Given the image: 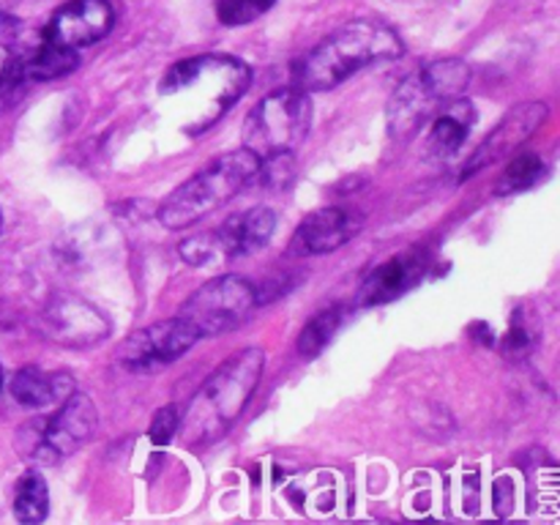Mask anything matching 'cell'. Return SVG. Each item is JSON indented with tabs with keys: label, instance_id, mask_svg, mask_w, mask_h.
Listing matches in <instances>:
<instances>
[{
	"label": "cell",
	"instance_id": "1",
	"mask_svg": "<svg viewBox=\"0 0 560 525\" xmlns=\"http://www.w3.org/2000/svg\"><path fill=\"white\" fill-rule=\"evenodd\" d=\"M249 82L252 69L244 60L195 55L170 66L159 93L178 107L186 135H202L249 91Z\"/></svg>",
	"mask_w": 560,
	"mask_h": 525
},
{
	"label": "cell",
	"instance_id": "2",
	"mask_svg": "<svg viewBox=\"0 0 560 525\" xmlns=\"http://www.w3.org/2000/svg\"><path fill=\"white\" fill-rule=\"evenodd\" d=\"M405 44L388 25L375 20H355L323 38L299 66L295 82L301 91H331L361 69L397 60Z\"/></svg>",
	"mask_w": 560,
	"mask_h": 525
},
{
	"label": "cell",
	"instance_id": "3",
	"mask_svg": "<svg viewBox=\"0 0 560 525\" xmlns=\"http://www.w3.org/2000/svg\"><path fill=\"white\" fill-rule=\"evenodd\" d=\"M266 355L260 348H244L230 355L191 397L189 408L180 416L178 435L189 446H206L219 441L238 421L260 383Z\"/></svg>",
	"mask_w": 560,
	"mask_h": 525
},
{
	"label": "cell",
	"instance_id": "4",
	"mask_svg": "<svg viewBox=\"0 0 560 525\" xmlns=\"http://www.w3.org/2000/svg\"><path fill=\"white\" fill-rule=\"evenodd\" d=\"M260 175V159L246 148L224 153L202 167L195 178L184 180L159 208V222L167 230H184L211 217L233 197H238Z\"/></svg>",
	"mask_w": 560,
	"mask_h": 525
},
{
	"label": "cell",
	"instance_id": "5",
	"mask_svg": "<svg viewBox=\"0 0 560 525\" xmlns=\"http://www.w3.org/2000/svg\"><path fill=\"white\" fill-rule=\"evenodd\" d=\"M470 82V69L463 60H435L421 66L394 91L386 109V124L394 140L419 135L452 98H459Z\"/></svg>",
	"mask_w": 560,
	"mask_h": 525
},
{
	"label": "cell",
	"instance_id": "6",
	"mask_svg": "<svg viewBox=\"0 0 560 525\" xmlns=\"http://www.w3.org/2000/svg\"><path fill=\"white\" fill-rule=\"evenodd\" d=\"M312 126L310 93L295 88H279L260 98L244 120V148L260 159V164L279 162L299 151Z\"/></svg>",
	"mask_w": 560,
	"mask_h": 525
},
{
	"label": "cell",
	"instance_id": "7",
	"mask_svg": "<svg viewBox=\"0 0 560 525\" xmlns=\"http://www.w3.org/2000/svg\"><path fill=\"white\" fill-rule=\"evenodd\" d=\"M98 427V410L82 392H71L58 413L25 424L16 435V448L36 465H55L85 446Z\"/></svg>",
	"mask_w": 560,
	"mask_h": 525
},
{
	"label": "cell",
	"instance_id": "8",
	"mask_svg": "<svg viewBox=\"0 0 560 525\" xmlns=\"http://www.w3.org/2000/svg\"><path fill=\"white\" fill-rule=\"evenodd\" d=\"M257 304L260 301H257L255 284L246 282L244 277H235V273H224V277H217L197 288L184 301L178 317L189 323L197 339L219 337V334L244 326L255 315Z\"/></svg>",
	"mask_w": 560,
	"mask_h": 525
},
{
	"label": "cell",
	"instance_id": "9",
	"mask_svg": "<svg viewBox=\"0 0 560 525\" xmlns=\"http://www.w3.org/2000/svg\"><path fill=\"white\" fill-rule=\"evenodd\" d=\"M277 230V213L266 206H255L244 213L224 219L219 228L189 235L180 241V257L189 266H222L235 257L262 249Z\"/></svg>",
	"mask_w": 560,
	"mask_h": 525
},
{
	"label": "cell",
	"instance_id": "10",
	"mask_svg": "<svg viewBox=\"0 0 560 525\" xmlns=\"http://www.w3.org/2000/svg\"><path fill=\"white\" fill-rule=\"evenodd\" d=\"M195 342L197 334L191 331L189 323L175 315L170 320L151 323V326L137 328L135 334H129L118 348V353H115V361L126 372L145 375V372H156L178 361L186 350L195 348Z\"/></svg>",
	"mask_w": 560,
	"mask_h": 525
},
{
	"label": "cell",
	"instance_id": "11",
	"mask_svg": "<svg viewBox=\"0 0 560 525\" xmlns=\"http://www.w3.org/2000/svg\"><path fill=\"white\" fill-rule=\"evenodd\" d=\"M38 331L52 345L69 350H85L104 342L109 323L102 312L85 299L71 293H55L38 315Z\"/></svg>",
	"mask_w": 560,
	"mask_h": 525
},
{
	"label": "cell",
	"instance_id": "12",
	"mask_svg": "<svg viewBox=\"0 0 560 525\" xmlns=\"http://www.w3.org/2000/svg\"><path fill=\"white\" fill-rule=\"evenodd\" d=\"M115 11L109 0H69L60 5L42 31V42L60 47H91L113 31Z\"/></svg>",
	"mask_w": 560,
	"mask_h": 525
},
{
	"label": "cell",
	"instance_id": "13",
	"mask_svg": "<svg viewBox=\"0 0 560 525\" xmlns=\"http://www.w3.org/2000/svg\"><path fill=\"white\" fill-rule=\"evenodd\" d=\"M545 118H547L545 102H528L514 107L512 113H509L506 118H503L501 124H498L495 129L481 140V145L476 148L474 156H470L468 164H465L463 178H470V175L481 173V170H487L490 164L501 162V159H506L509 153L517 151L525 140H530V137L536 135V129L545 124Z\"/></svg>",
	"mask_w": 560,
	"mask_h": 525
},
{
	"label": "cell",
	"instance_id": "14",
	"mask_svg": "<svg viewBox=\"0 0 560 525\" xmlns=\"http://www.w3.org/2000/svg\"><path fill=\"white\" fill-rule=\"evenodd\" d=\"M361 228H364V217L359 211H353V208H320V211L310 213L299 224V230L293 233V241H290V252L299 257L328 255V252L339 249L348 241H353Z\"/></svg>",
	"mask_w": 560,
	"mask_h": 525
},
{
	"label": "cell",
	"instance_id": "15",
	"mask_svg": "<svg viewBox=\"0 0 560 525\" xmlns=\"http://www.w3.org/2000/svg\"><path fill=\"white\" fill-rule=\"evenodd\" d=\"M427 268H430V255L419 249V246L397 252V255H392L366 273L359 293L361 306H377L399 299V295H405L424 279Z\"/></svg>",
	"mask_w": 560,
	"mask_h": 525
},
{
	"label": "cell",
	"instance_id": "16",
	"mask_svg": "<svg viewBox=\"0 0 560 525\" xmlns=\"http://www.w3.org/2000/svg\"><path fill=\"white\" fill-rule=\"evenodd\" d=\"M476 126V107L465 102L463 96L452 98L435 118L430 120V131H427V156L438 159H452L459 148L468 142L470 129Z\"/></svg>",
	"mask_w": 560,
	"mask_h": 525
},
{
	"label": "cell",
	"instance_id": "17",
	"mask_svg": "<svg viewBox=\"0 0 560 525\" xmlns=\"http://www.w3.org/2000/svg\"><path fill=\"white\" fill-rule=\"evenodd\" d=\"M71 392H74V381L66 372H44L38 366H22L11 377V397L22 408L31 410H42L47 405L63 402Z\"/></svg>",
	"mask_w": 560,
	"mask_h": 525
},
{
	"label": "cell",
	"instance_id": "18",
	"mask_svg": "<svg viewBox=\"0 0 560 525\" xmlns=\"http://www.w3.org/2000/svg\"><path fill=\"white\" fill-rule=\"evenodd\" d=\"M80 66V52L71 47H60V44L44 42L33 58L16 66V80L25 82H47L58 80V77L71 74Z\"/></svg>",
	"mask_w": 560,
	"mask_h": 525
},
{
	"label": "cell",
	"instance_id": "19",
	"mask_svg": "<svg viewBox=\"0 0 560 525\" xmlns=\"http://www.w3.org/2000/svg\"><path fill=\"white\" fill-rule=\"evenodd\" d=\"M49 512L47 481L38 470H27L14 490V517L20 523H42Z\"/></svg>",
	"mask_w": 560,
	"mask_h": 525
},
{
	"label": "cell",
	"instance_id": "20",
	"mask_svg": "<svg viewBox=\"0 0 560 525\" xmlns=\"http://www.w3.org/2000/svg\"><path fill=\"white\" fill-rule=\"evenodd\" d=\"M342 310L339 306H331V310H323L312 317L310 323L301 331L299 342H295V350H299L301 359H315L317 353L326 350V345L337 337V331L342 328Z\"/></svg>",
	"mask_w": 560,
	"mask_h": 525
},
{
	"label": "cell",
	"instance_id": "21",
	"mask_svg": "<svg viewBox=\"0 0 560 525\" xmlns=\"http://www.w3.org/2000/svg\"><path fill=\"white\" fill-rule=\"evenodd\" d=\"M545 173V159L534 151L520 153L517 159L509 162V167L503 170L501 180H498V195H514V191H523L528 186H534L536 180Z\"/></svg>",
	"mask_w": 560,
	"mask_h": 525
},
{
	"label": "cell",
	"instance_id": "22",
	"mask_svg": "<svg viewBox=\"0 0 560 525\" xmlns=\"http://www.w3.org/2000/svg\"><path fill=\"white\" fill-rule=\"evenodd\" d=\"M536 342H539L536 323L525 312H514L512 326H509V331L501 339V353L512 361H523L534 353Z\"/></svg>",
	"mask_w": 560,
	"mask_h": 525
},
{
	"label": "cell",
	"instance_id": "23",
	"mask_svg": "<svg viewBox=\"0 0 560 525\" xmlns=\"http://www.w3.org/2000/svg\"><path fill=\"white\" fill-rule=\"evenodd\" d=\"M277 0H219V20L224 25H249L257 16L266 14Z\"/></svg>",
	"mask_w": 560,
	"mask_h": 525
},
{
	"label": "cell",
	"instance_id": "24",
	"mask_svg": "<svg viewBox=\"0 0 560 525\" xmlns=\"http://www.w3.org/2000/svg\"><path fill=\"white\" fill-rule=\"evenodd\" d=\"M178 424H180V416L175 405H167V408L156 410V416H153L151 421V441L156 443V446H164V443H170L175 435H178Z\"/></svg>",
	"mask_w": 560,
	"mask_h": 525
},
{
	"label": "cell",
	"instance_id": "25",
	"mask_svg": "<svg viewBox=\"0 0 560 525\" xmlns=\"http://www.w3.org/2000/svg\"><path fill=\"white\" fill-rule=\"evenodd\" d=\"M11 58H14L11 47H9V44L0 42V85H3L5 74H9V71H11Z\"/></svg>",
	"mask_w": 560,
	"mask_h": 525
},
{
	"label": "cell",
	"instance_id": "26",
	"mask_svg": "<svg viewBox=\"0 0 560 525\" xmlns=\"http://www.w3.org/2000/svg\"><path fill=\"white\" fill-rule=\"evenodd\" d=\"M16 27V20L14 16H9V14H3V11H0V36H5V33H11Z\"/></svg>",
	"mask_w": 560,
	"mask_h": 525
},
{
	"label": "cell",
	"instance_id": "27",
	"mask_svg": "<svg viewBox=\"0 0 560 525\" xmlns=\"http://www.w3.org/2000/svg\"><path fill=\"white\" fill-rule=\"evenodd\" d=\"M0 386H3V366H0Z\"/></svg>",
	"mask_w": 560,
	"mask_h": 525
},
{
	"label": "cell",
	"instance_id": "28",
	"mask_svg": "<svg viewBox=\"0 0 560 525\" xmlns=\"http://www.w3.org/2000/svg\"><path fill=\"white\" fill-rule=\"evenodd\" d=\"M0 228H3V208H0Z\"/></svg>",
	"mask_w": 560,
	"mask_h": 525
}]
</instances>
